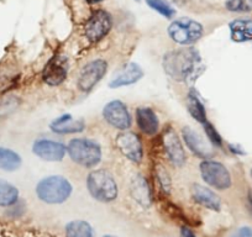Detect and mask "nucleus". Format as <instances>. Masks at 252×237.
Returning <instances> with one entry per match:
<instances>
[{
	"mask_svg": "<svg viewBox=\"0 0 252 237\" xmlns=\"http://www.w3.org/2000/svg\"><path fill=\"white\" fill-rule=\"evenodd\" d=\"M103 237H115V236H111V235H106V236H103Z\"/></svg>",
	"mask_w": 252,
	"mask_h": 237,
	"instance_id": "nucleus-33",
	"label": "nucleus"
},
{
	"mask_svg": "<svg viewBox=\"0 0 252 237\" xmlns=\"http://www.w3.org/2000/svg\"><path fill=\"white\" fill-rule=\"evenodd\" d=\"M192 198L197 204L202 205L209 210L219 211L221 207V200L209 188L203 187L200 184H193L192 187Z\"/></svg>",
	"mask_w": 252,
	"mask_h": 237,
	"instance_id": "nucleus-17",
	"label": "nucleus"
},
{
	"mask_svg": "<svg viewBox=\"0 0 252 237\" xmlns=\"http://www.w3.org/2000/svg\"><path fill=\"white\" fill-rule=\"evenodd\" d=\"M181 236H182V237H197L194 234H193L192 230L189 229V227H187V226L182 227Z\"/></svg>",
	"mask_w": 252,
	"mask_h": 237,
	"instance_id": "nucleus-30",
	"label": "nucleus"
},
{
	"mask_svg": "<svg viewBox=\"0 0 252 237\" xmlns=\"http://www.w3.org/2000/svg\"><path fill=\"white\" fill-rule=\"evenodd\" d=\"M86 1L89 4H96V3H100V1H103V0H86Z\"/></svg>",
	"mask_w": 252,
	"mask_h": 237,
	"instance_id": "nucleus-32",
	"label": "nucleus"
},
{
	"mask_svg": "<svg viewBox=\"0 0 252 237\" xmlns=\"http://www.w3.org/2000/svg\"><path fill=\"white\" fill-rule=\"evenodd\" d=\"M225 6L232 13H250L252 10V0H226Z\"/></svg>",
	"mask_w": 252,
	"mask_h": 237,
	"instance_id": "nucleus-26",
	"label": "nucleus"
},
{
	"mask_svg": "<svg viewBox=\"0 0 252 237\" xmlns=\"http://www.w3.org/2000/svg\"><path fill=\"white\" fill-rule=\"evenodd\" d=\"M103 118L109 125L121 131L130 129L132 124L127 106L120 100H113L106 104L103 109Z\"/></svg>",
	"mask_w": 252,
	"mask_h": 237,
	"instance_id": "nucleus-8",
	"label": "nucleus"
},
{
	"mask_svg": "<svg viewBox=\"0 0 252 237\" xmlns=\"http://www.w3.org/2000/svg\"><path fill=\"white\" fill-rule=\"evenodd\" d=\"M67 237H94L93 229L91 225L83 220H74L67 224L66 226Z\"/></svg>",
	"mask_w": 252,
	"mask_h": 237,
	"instance_id": "nucleus-24",
	"label": "nucleus"
},
{
	"mask_svg": "<svg viewBox=\"0 0 252 237\" xmlns=\"http://www.w3.org/2000/svg\"><path fill=\"white\" fill-rule=\"evenodd\" d=\"M108 71V63L101 58H96L84 64L78 77V88L83 93H89L103 79Z\"/></svg>",
	"mask_w": 252,
	"mask_h": 237,
	"instance_id": "nucleus-7",
	"label": "nucleus"
},
{
	"mask_svg": "<svg viewBox=\"0 0 252 237\" xmlns=\"http://www.w3.org/2000/svg\"><path fill=\"white\" fill-rule=\"evenodd\" d=\"M230 35L234 42H249L252 41L251 19H236L229 25Z\"/></svg>",
	"mask_w": 252,
	"mask_h": 237,
	"instance_id": "nucleus-20",
	"label": "nucleus"
},
{
	"mask_svg": "<svg viewBox=\"0 0 252 237\" xmlns=\"http://www.w3.org/2000/svg\"><path fill=\"white\" fill-rule=\"evenodd\" d=\"M72 184L64 177L48 176L36 185V194L46 204H62L72 194Z\"/></svg>",
	"mask_w": 252,
	"mask_h": 237,
	"instance_id": "nucleus-2",
	"label": "nucleus"
},
{
	"mask_svg": "<svg viewBox=\"0 0 252 237\" xmlns=\"http://www.w3.org/2000/svg\"><path fill=\"white\" fill-rule=\"evenodd\" d=\"M144 77V71H142L141 67L137 63H127L118 72V73L114 76V78L111 79L109 87L113 89L121 88V87H127L131 86V84L137 83L140 79Z\"/></svg>",
	"mask_w": 252,
	"mask_h": 237,
	"instance_id": "nucleus-14",
	"label": "nucleus"
},
{
	"mask_svg": "<svg viewBox=\"0 0 252 237\" xmlns=\"http://www.w3.org/2000/svg\"><path fill=\"white\" fill-rule=\"evenodd\" d=\"M187 108H188L189 114L197 120L200 124H204L207 121V110L203 104L202 99L199 98L195 90H190L187 95Z\"/></svg>",
	"mask_w": 252,
	"mask_h": 237,
	"instance_id": "nucleus-21",
	"label": "nucleus"
},
{
	"mask_svg": "<svg viewBox=\"0 0 252 237\" xmlns=\"http://www.w3.org/2000/svg\"><path fill=\"white\" fill-rule=\"evenodd\" d=\"M203 127H204L205 135H207V137L209 139V141L212 142L214 146L221 147L222 146V139H221V136H220L219 132L217 131V129L214 127V125L207 120V121L203 124Z\"/></svg>",
	"mask_w": 252,
	"mask_h": 237,
	"instance_id": "nucleus-27",
	"label": "nucleus"
},
{
	"mask_svg": "<svg viewBox=\"0 0 252 237\" xmlns=\"http://www.w3.org/2000/svg\"><path fill=\"white\" fill-rule=\"evenodd\" d=\"M232 237H252V229L246 226L241 227L232 235Z\"/></svg>",
	"mask_w": 252,
	"mask_h": 237,
	"instance_id": "nucleus-29",
	"label": "nucleus"
},
{
	"mask_svg": "<svg viewBox=\"0 0 252 237\" xmlns=\"http://www.w3.org/2000/svg\"><path fill=\"white\" fill-rule=\"evenodd\" d=\"M115 144L124 157H126L134 163H141L142 158H144V149H142L141 140L136 134L130 131H123L116 136Z\"/></svg>",
	"mask_w": 252,
	"mask_h": 237,
	"instance_id": "nucleus-10",
	"label": "nucleus"
},
{
	"mask_svg": "<svg viewBox=\"0 0 252 237\" xmlns=\"http://www.w3.org/2000/svg\"><path fill=\"white\" fill-rule=\"evenodd\" d=\"M164 72L173 81L193 83L204 71L200 53L193 47L178 48L163 56Z\"/></svg>",
	"mask_w": 252,
	"mask_h": 237,
	"instance_id": "nucleus-1",
	"label": "nucleus"
},
{
	"mask_svg": "<svg viewBox=\"0 0 252 237\" xmlns=\"http://www.w3.org/2000/svg\"><path fill=\"white\" fill-rule=\"evenodd\" d=\"M247 207H249V211L252 215V193H249V197H247Z\"/></svg>",
	"mask_w": 252,
	"mask_h": 237,
	"instance_id": "nucleus-31",
	"label": "nucleus"
},
{
	"mask_svg": "<svg viewBox=\"0 0 252 237\" xmlns=\"http://www.w3.org/2000/svg\"><path fill=\"white\" fill-rule=\"evenodd\" d=\"M68 156L74 163L84 168L96 167L101 161V148L98 142L89 139H74L67 146Z\"/></svg>",
	"mask_w": 252,
	"mask_h": 237,
	"instance_id": "nucleus-4",
	"label": "nucleus"
},
{
	"mask_svg": "<svg viewBox=\"0 0 252 237\" xmlns=\"http://www.w3.org/2000/svg\"><path fill=\"white\" fill-rule=\"evenodd\" d=\"M111 26L113 21L110 14L106 13L105 10H96L87 21L84 33L91 42H98L108 35L109 31L111 30Z\"/></svg>",
	"mask_w": 252,
	"mask_h": 237,
	"instance_id": "nucleus-9",
	"label": "nucleus"
},
{
	"mask_svg": "<svg viewBox=\"0 0 252 237\" xmlns=\"http://www.w3.org/2000/svg\"><path fill=\"white\" fill-rule=\"evenodd\" d=\"M50 129L52 130L55 134L60 135H68V134H77V132H82L86 129V122L82 118L74 120L72 115L69 114H64V115L60 116L56 120H53L50 124Z\"/></svg>",
	"mask_w": 252,
	"mask_h": 237,
	"instance_id": "nucleus-15",
	"label": "nucleus"
},
{
	"mask_svg": "<svg viewBox=\"0 0 252 237\" xmlns=\"http://www.w3.org/2000/svg\"><path fill=\"white\" fill-rule=\"evenodd\" d=\"M130 192H131L132 198L141 207H150V205L152 204L151 188L149 187V183H147V180L145 179V177H142L141 174H136L131 179Z\"/></svg>",
	"mask_w": 252,
	"mask_h": 237,
	"instance_id": "nucleus-18",
	"label": "nucleus"
},
{
	"mask_svg": "<svg viewBox=\"0 0 252 237\" xmlns=\"http://www.w3.org/2000/svg\"><path fill=\"white\" fill-rule=\"evenodd\" d=\"M19 200V190L15 185L0 179V207H13Z\"/></svg>",
	"mask_w": 252,
	"mask_h": 237,
	"instance_id": "nucleus-23",
	"label": "nucleus"
},
{
	"mask_svg": "<svg viewBox=\"0 0 252 237\" xmlns=\"http://www.w3.org/2000/svg\"><path fill=\"white\" fill-rule=\"evenodd\" d=\"M146 3L150 8L156 10L161 15L166 16V18H172L174 13H176V10L172 8L171 4L166 1V0H146Z\"/></svg>",
	"mask_w": 252,
	"mask_h": 237,
	"instance_id": "nucleus-25",
	"label": "nucleus"
},
{
	"mask_svg": "<svg viewBox=\"0 0 252 237\" xmlns=\"http://www.w3.org/2000/svg\"><path fill=\"white\" fill-rule=\"evenodd\" d=\"M162 142H163L164 152H166L167 157L172 162V164L178 167V168L183 167L187 162L186 151H184L183 145H182L178 135L172 127L164 130L163 135H162Z\"/></svg>",
	"mask_w": 252,
	"mask_h": 237,
	"instance_id": "nucleus-12",
	"label": "nucleus"
},
{
	"mask_svg": "<svg viewBox=\"0 0 252 237\" xmlns=\"http://www.w3.org/2000/svg\"><path fill=\"white\" fill-rule=\"evenodd\" d=\"M32 152L35 156L43 161L60 162L66 156L67 147L61 142L53 141V140L41 139L35 141L32 146Z\"/></svg>",
	"mask_w": 252,
	"mask_h": 237,
	"instance_id": "nucleus-13",
	"label": "nucleus"
},
{
	"mask_svg": "<svg viewBox=\"0 0 252 237\" xmlns=\"http://www.w3.org/2000/svg\"><path fill=\"white\" fill-rule=\"evenodd\" d=\"M182 136H183L184 142H186L187 147H188L195 156L200 157V158H207L209 156V148L205 145L203 137L198 134L197 131L192 130L190 127L186 126L182 129Z\"/></svg>",
	"mask_w": 252,
	"mask_h": 237,
	"instance_id": "nucleus-19",
	"label": "nucleus"
},
{
	"mask_svg": "<svg viewBox=\"0 0 252 237\" xmlns=\"http://www.w3.org/2000/svg\"><path fill=\"white\" fill-rule=\"evenodd\" d=\"M23 163L21 156L14 149L0 147V169L5 172H14L19 169Z\"/></svg>",
	"mask_w": 252,
	"mask_h": 237,
	"instance_id": "nucleus-22",
	"label": "nucleus"
},
{
	"mask_svg": "<svg viewBox=\"0 0 252 237\" xmlns=\"http://www.w3.org/2000/svg\"><path fill=\"white\" fill-rule=\"evenodd\" d=\"M136 122L139 129L145 135H149V136L157 134L159 129L158 116L149 106H140V108H137Z\"/></svg>",
	"mask_w": 252,
	"mask_h": 237,
	"instance_id": "nucleus-16",
	"label": "nucleus"
},
{
	"mask_svg": "<svg viewBox=\"0 0 252 237\" xmlns=\"http://www.w3.org/2000/svg\"><path fill=\"white\" fill-rule=\"evenodd\" d=\"M156 177L161 189L163 190L164 193H169V190H171V178H169V174L167 173V171L163 168V166L156 167Z\"/></svg>",
	"mask_w": 252,
	"mask_h": 237,
	"instance_id": "nucleus-28",
	"label": "nucleus"
},
{
	"mask_svg": "<svg viewBox=\"0 0 252 237\" xmlns=\"http://www.w3.org/2000/svg\"><path fill=\"white\" fill-rule=\"evenodd\" d=\"M168 35L176 43L190 46L203 36V26L192 19H178L169 25Z\"/></svg>",
	"mask_w": 252,
	"mask_h": 237,
	"instance_id": "nucleus-5",
	"label": "nucleus"
},
{
	"mask_svg": "<svg viewBox=\"0 0 252 237\" xmlns=\"http://www.w3.org/2000/svg\"><path fill=\"white\" fill-rule=\"evenodd\" d=\"M251 174H252V172H251Z\"/></svg>",
	"mask_w": 252,
	"mask_h": 237,
	"instance_id": "nucleus-34",
	"label": "nucleus"
},
{
	"mask_svg": "<svg viewBox=\"0 0 252 237\" xmlns=\"http://www.w3.org/2000/svg\"><path fill=\"white\" fill-rule=\"evenodd\" d=\"M200 174L207 184L218 190L229 189L231 187V176L222 163L205 159L200 163Z\"/></svg>",
	"mask_w": 252,
	"mask_h": 237,
	"instance_id": "nucleus-6",
	"label": "nucleus"
},
{
	"mask_svg": "<svg viewBox=\"0 0 252 237\" xmlns=\"http://www.w3.org/2000/svg\"><path fill=\"white\" fill-rule=\"evenodd\" d=\"M68 76V59L64 56L56 55L52 57L42 72V79L47 86L57 87L66 81Z\"/></svg>",
	"mask_w": 252,
	"mask_h": 237,
	"instance_id": "nucleus-11",
	"label": "nucleus"
},
{
	"mask_svg": "<svg viewBox=\"0 0 252 237\" xmlns=\"http://www.w3.org/2000/svg\"><path fill=\"white\" fill-rule=\"evenodd\" d=\"M87 187L92 197L98 202L110 203L118 198V184L113 174L106 169L91 172L87 178Z\"/></svg>",
	"mask_w": 252,
	"mask_h": 237,
	"instance_id": "nucleus-3",
	"label": "nucleus"
}]
</instances>
